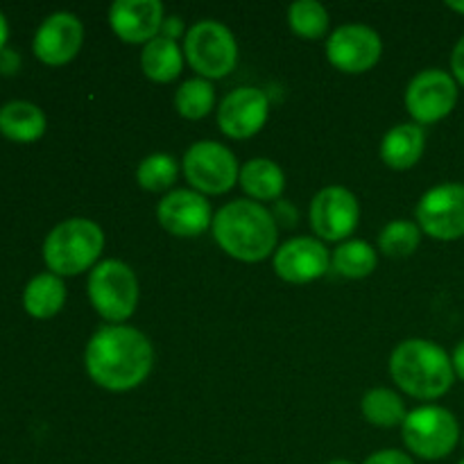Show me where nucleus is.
I'll return each mask as SVG.
<instances>
[{
    "label": "nucleus",
    "instance_id": "obj_31",
    "mask_svg": "<svg viewBox=\"0 0 464 464\" xmlns=\"http://www.w3.org/2000/svg\"><path fill=\"white\" fill-rule=\"evenodd\" d=\"M451 72L453 80L464 86V36H460V41H458L451 53Z\"/></svg>",
    "mask_w": 464,
    "mask_h": 464
},
{
    "label": "nucleus",
    "instance_id": "obj_33",
    "mask_svg": "<svg viewBox=\"0 0 464 464\" xmlns=\"http://www.w3.org/2000/svg\"><path fill=\"white\" fill-rule=\"evenodd\" d=\"M451 362H453V372H456L458 379L464 381V340L460 344H458L456 349H453Z\"/></svg>",
    "mask_w": 464,
    "mask_h": 464
},
{
    "label": "nucleus",
    "instance_id": "obj_37",
    "mask_svg": "<svg viewBox=\"0 0 464 464\" xmlns=\"http://www.w3.org/2000/svg\"><path fill=\"white\" fill-rule=\"evenodd\" d=\"M460 438H462V447H464V433H462V435H460Z\"/></svg>",
    "mask_w": 464,
    "mask_h": 464
},
{
    "label": "nucleus",
    "instance_id": "obj_20",
    "mask_svg": "<svg viewBox=\"0 0 464 464\" xmlns=\"http://www.w3.org/2000/svg\"><path fill=\"white\" fill-rule=\"evenodd\" d=\"M240 186L254 202H276L284 195L285 175L272 159H252L240 168Z\"/></svg>",
    "mask_w": 464,
    "mask_h": 464
},
{
    "label": "nucleus",
    "instance_id": "obj_18",
    "mask_svg": "<svg viewBox=\"0 0 464 464\" xmlns=\"http://www.w3.org/2000/svg\"><path fill=\"white\" fill-rule=\"evenodd\" d=\"M426 148V131L417 122L392 127L381 140V159L392 170H411L420 163Z\"/></svg>",
    "mask_w": 464,
    "mask_h": 464
},
{
    "label": "nucleus",
    "instance_id": "obj_35",
    "mask_svg": "<svg viewBox=\"0 0 464 464\" xmlns=\"http://www.w3.org/2000/svg\"><path fill=\"white\" fill-rule=\"evenodd\" d=\"M447 7L458 14H464V0H447Z\"/></svg>",
    "mask_w": 464,
    "mask_h": 464
},
{
    "label": "nucleus",
    "instance_id": "obj_13",
    "mask_svg": "<svg viewBox=\"0 0 464 464\" xmlns=\"http://www.w3.org/2000/svg\"><path fill=\"white\" fill-rule=\"evenodd\" d=\"M157 220L177 238H195L213 225V208L202 193L193 188L170 190L157 207Z\"/></svg>",
    "mask_w": 464,
    "mask_h": 464
},
{
    "label": "nucleus",
    "instance_id": "obj_14",
    "mask_svg": "<svg viewBox=\"0 0 464 464\" xmlns=\"http://www.w3.org/2000/svg\"><path fill=\"white\" fill-rule=\"evenodd\" d=\"M270 116V102L263 91L240 86L231 91L218 107V127L229 139L245 140L256 136Z\"/></svg>",
    "mask_w": 464,
    "mask_h": 464
},
{
    "label": "nucleus",
    "instance_id": "obj_5",
    "mask_svg": "<svg viewBox=\"0 0 464 464\" xmlns=\"http://www.w3.org/2000/svg\"><path fill=\"white\" fill-rule=\"evenodd\" d=\"M86 295L102 320L122 324L134 315L139 304V279L127 263L107 258L91 270Z\"/></svg>",
    "mask_w": 464,
    "mask_h": 464
},
{
    "label": "nucleus",
    "instance_id": "obj_30",
    "mask_svg": "<svg viewBox=\"0 0 464 464\" xmlns=\"http://www.w3.org/2000/svg\"><path fill=\"white\" fill-rule=\"evenodd\" d=\"M362 464H415L408 453L397 451V449H385V451L372 453Z\"/></svg>",
    "mask_w": 464,
    "mask_h": 464
},
{
    "label": "nucleus",
    "instance_id": "obj_2",
    "mask_svg": "<svg viewBox=\"0 0 464 464\" xmlns=\"http://www.w3.org/2000/svg\"><path fill=\"white\" fill-rule=\"evenodd\" d=\"M213 238L225 254L243 263L266 261L276 247L279 227L272 211L254 199H234L213 216Z\"/></svg>",
    "mask_w": 464,
    "mask_h": 464
},
{
    "label": "nucleus",
    "instance_id": "obj_28",
    "mask_svg": "<svg viewBox=\"0 0 464 464\" xmlns=\"http://www.w3.org/2000/svg\"><path fill=\"white\" fill-rule=\"evenodd\" d=\"M421 243V229L417 222L392 220L383 227L379 236V249L385 256H411Z\"/></svg>",
    "mask_w": 464,
    "mask_h": 464
},
{
    "label": "nucleus",
    "instance_id": "obj_16",
    "mask_svg": "<svg viewBox=\"0 0 464 464\" xmlns=\"http://www.w3.org/2000/svg\"><path fill=\"white\" fill-rule=\"evenodd\" d=\"M331 267V254L320 238H290L275 254V272L295 285L322 279Z\"/></svg>",
    "mask_w": 464,
    "mask_h": 464
},
{
    "label": "nucleus",
    "instance_id": "obj_19",
    "mask_svg": "<svg viewBox=\"0 0 464 464\" xmlns=\"http://www.w3.org/2000/svg\"><path fill=\"white\" fill-rule=\"evenodd\" d=\"M0 134L14 143H34L45 134V116L36 104L14 100L0 107Z\"/></svg>",
    "mask_w": 464,
    "mask_h": 464
},
{
    "label": "nucleus",
    "instance_id": "obj_32",
    "mask_svg": "<svg viewBox=\"0 0 464 464\" xmlns=\"http://www.w3.org/2000/svg\"><path fill=\"white\" fill-rule=\"evenodd\" d=\"M181 34H184V23H181V18L179 16H166V21H163V25H161V34L159 36H166V39L177 41Z\"/></svg>",
    "mask_w": 464,
    "mask_h": 464
},
{
    "label": "nucleus",
    "instance_id": "obj_11",
    "mask_svg": "<svg viewBox=\"0 0 464 464\" xmlns=\"http://www.w3.org/2000/svg\"><path fill=\"white\" fill-rule=\"evenodd\" d=\"M381 54H383V41L379 32L361 23L338 27L326 41V59L331 66L349 75L372 71L379 63Z\"/></svg>",
    "mask_w": 464,
    "mask_h": 464
},
{
    "label": "nucleus",
    "instance_id": "obj_10",
    "mask_svg": "<svg viewBox=\"0 0 464 464\" xmlns=\"http://www.w3.org/2000/svg\"><path fill=\"white\" fill-rule=\"evenodd\" d=\"M458 82L442 68L417 72L406 89V109L417 125H433L456 109Z\"/></svg>",
    "mask_w": 464,
    "mask_h": 464
},
{
    "label": "nucleus",
    "instance_id": "obj_23",
    "mask_svg": "<svg viewBox=\"0 0 464 464\" xmlns=\"http://www.w3.org/2000/svg\"><path fill=\"white\" fill-rule=\"evenodd\" d=\"M361 412L370 424L379 426V429H394L406 421L408 411L403 399L399 397L394 390L388 388H374L362 397Z\"/></svg>",
    "mask_w": 464,
    "mask_h": 464
},
{
    "label": "nucleus",
    "instance_id": "obj_17",
    "mask_svg": "<svg viewBox=\"0 0 464 464\" xmlns=\"http://www.w3.org/2000/svg\"><path fill=\"white\" fill-rule=\"evenodd\" d=\"M166 9L159 0H116L109 9V25L125 44H150L161 34Z\"/></svg>",
    "mask_w": 464,
    "mask_h": 464
},
{
    "label": "nucleus",
    "instance_id": "obj_36",
    "mask_svg": "<svg viewBox=\"0 0 464 464\" xmlns=\"http://www.w3.org/2000/svg\"><path fill=\"white\" fill-rule=\"evenodd\" d=\"M326 464H352L349 460H331V462H326Z\"/></svg>",
    "mask_w": 464,
    "mask_h": 464
},
{
    "label": "nucleus",
    "instance_id": "obj_27",
    "mask_svg": "<svg viewBox=\"0 0 464 464\" xmlns=\"http://www.w3.org/2000/svg\"><path fill=\"white\" fill-rule=\"evenodd\" d=\"M177 175H179V163L172 154L166 152L150 154L136 168V181L140 188L150 190V193L168 190L177 181Z\"/></svg>",
    "mask_w": 464,
    "mask_h": 464
},
{
    "label": "nucleus",
    "instance_id": "obj_12",
    "mask_svg": "<svg viewBox=\"0 0 464 464\" xmlns=\"http://www.w3.org/2000/svg\"><path fill=\"white\" fill-rule=\"evenodd\" d=\"M361 222V204L344 186H326L311 202V227L322 240L338 243L352 236Z\"/></svg>",
    "mask_w": 464,
    "mask_h": 464
},
{
    "label": "nucleus",
    "instance_id": "obj_34",
    "mask_svg": "<svg viewBox=\"0 0 464 464\" xmlns=\"http://www.w3.org/2000/svg\"><path fill=\"white\" fill-rule=\"evenodd\" d=\"M7 36H9L7 18H5L3 12H0V53H3V50H5V44H7Z\"/></svg>",
    "mask_w": 464,
    "mask_h": 464
},
{
    "label": "nucleus",
    "instance_id": "obj_9",
    "mask_svg": "<svg viewBox=\"0 0 464 464\" xmlns=\"http://www.w3.org/2000/svg\"><path fill=\"white\" fill-rule=\"evenodd\" d=\"M421 234L435 240H460L464 236V184L447 181L421 195L415 208Z\"/></svg>",
    "mask_w": 464,
    "mask_h": 464
},
{
    "label": "nucleus",
    "instance_id": "obj_8",
    "mask_svg": "<svg viewBox=\"0 0 464 464\" xmlns=\"http://www.w3.org/2000/svg\"><path fill=\"white\" fill-rule=\"evenodd\" d=\"M184 175L202 195H225L240 177L236 154L218 140H198L184 154Z\"/></svg>",
    "mask_w": 464,
    "mask_h": 464
},
{
    "label": "nucleus",
    "instance_id": "obj_24",
    "mask_svg": "<svg viewBox=\"0 0 464 464\" xmlns=\"http://www.w3.org/2000/svg\"><path fill=\"white\" fill-rule=\"evenodd\" d=\"M379 254L365 240H344L331 254V267L347 279H365L376 270Z\"/></svg>",
    "mask_w": 464,
    "mask_h": 464
},
{
    "label": "nucleus",
    "instance_id": "obj_6",
    "mask_svg": "<svg viewBox=\"0 0 464 464\" xmlns=\"http://www.w3.org/2000/svg\"><path fill=\"white\" fill-rule=\"evenodd\" d=\"M408 451L421 460H442L460 442V426L456 415L442 406H420L408 412L401 424Z\"/></svg>",
    "mask_w": 464,
    "mask_h": 464
},
{
    "label": "nucleus",
    "instance_id": "obj_25",
    "mask_svg": "<svg viewBox=\"0 0 464 464\" xmlns=\"http://www.w3.org/2000/svg\"><path fill=\"white\" fill-rule=\"evenodd\" d=\"M213 104H216V91L211 80L199 75L186 80L175 93V109L186 121H202L211 113Z\"/></svg>",
    "mask_w": 464,
    "mask_h": 464
},
{
    "label": "nucleus",
    "instance_id": "obj_15",
    "mask_svg": "<svg viewBox=\"0 0 464 464\" xmlns=\"http://www.w3.org/2000/svg\"><path fill=\"white\" fill-rule=\"evenodd\" d=\"M84 44V25L71 12L50 14L36 30L32 48L36 59L48 66H63L72 62Z\"/></svg>",
    "mask_w": 464,
    "mask_h": 464
},
{
    "label": "nucleus",
    "instance_id": "obj_29",
    "mask_svg": "<svg viewBox=\"0 0 464 464\" xmlns=\"http://www.w3.org/2000/svg\"><path fill=\"white\" fill-rule=\"evenodd\" d=\"M272 218H275L276 227H295L297 225V208H295L293 202H288V199H276L275 202V208H272Z\"/></svg>",
    "mask_w": 464,
    "mask_h": 464
},
{
    "label": "nucleus",
    "instance_id": "obj_38",
    "mask_svg": "<svg viewBox=\"0 0 464 464\" xmlns=\"http://www.w3.org/2000/svg\"><path fill=\"white\" fill-rule=\"evenodd\" d=\"M458 464H464V458H462V460H460V462H458Z\"/></svg>",
    "mask_w": 464,
    "mask_h": 464
},
{
    "label": "nucleus",
    "instance_id": "obj_3",
    "mask_svg": "<svg viewBox=\"0 0 464 464\" xmlns=\"http://www.w3.org/2000/svg\"><path fill=\"white\" fill-rule=\"evenodd\" d=\"M390 376L408 397L440 399L456 381L451 356L440 344L424 338H411L397 344L390 356Z\"/></svg>",
    "mask_w": 464,
    "mask_h": 464
},
{
    "label": "nucleus",
    "instance_id": "obj_4",
    "mask_svg": "<svg viewBox=\"0 0 464 464\" xmlns=\"http://www.w3.org/2000/svg\"><path fill=\"white\" fill-rule=\"evenodd\" d=\"M104 249V231L89 218H71L54 227L44 243V261L57 276H75L95 266Z\"/></svg>",
    "mask_w": 464,
    "mask_h": 464
},
{
    "label": "nucleus",
    "instance_id": "obj_21",
    "mask_svg": "<svg viewBox=\"0 0 464 464\" xmlns=\"http://www.w3.org/2000/svg\"><path fill=\"white\" fill-rule=\"evenodd\" d=\"M140 68H143L145 77L157 84H168L179 77L181 68H184V50L179 44L166 36H157L150 44L143 45L140 53Z\"/></svg>",
    "mask_w": 464,
    "mask_h": 464
},
{
    "label": "nucleus",
    "instance_id": "obj_26",
    "mask_svg": "<svg viewBox=\"0 0 464 464\" xmlns=\"http://www.w3.org/2000/svg\"><path fill=\"white\" fill-rule=\"evenodd\" d=\"M288 25L302 39H322L329 30V12L317 0H297L288 7Z\"/></svg>",
    "mask_w": 464,
    "mask_h": 464
},
{
    "label": "nucleus",
    "instance_id": "obj_22",
    "mask_svg": "<svg viewBox=\"0 0 464 464\" xmlns=\"http://www.w3.org/2000/svg\"><path fill=\"white\" fill-rule=\"evenodd\" d=\"M63 304H66V285H63L62 276L53 275V272L36 275L23 293V306H25L27 315L36 317V320H50L62 311Z\"/></svg>",
    "mask_w": 464,
    "mask_h": 464
},
{
    "label": "nucleus",
    "instance_id": "obj_7",
    "mask_svg": "<svg viewBox=\"0 0 464 464\" xmlns=\"http://www.w3.org/2000/svg\"><path fill=\"white\" fill-rule=\"evenodd\" d=\"M184 57L204 80L229 75L238 62V44L234 32L218 21H199L186 32Z\"/></svg>",
    "mask_w": 464,
    "mask_h": 464
},
{
    "label": "nucleus",
    "instance_id": "obj_1",
    "mask_svg": "<svg viewBox=\"0 0 464 464\" xmlns=\"http://www.w3.org/2000/svg\"><path fill=\"white\" fill-rule=\"evenodd\" d=\"M84 365L95 385L109 392H130L152 372L154 349L134 326H102L86 344Z\"/></svg>",
    "mask_w": 464,
    "mask_h": 464
}]
</instances>
